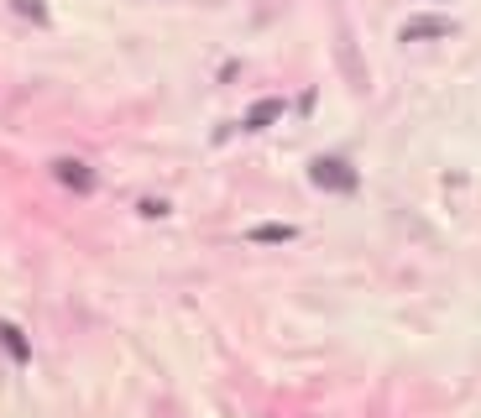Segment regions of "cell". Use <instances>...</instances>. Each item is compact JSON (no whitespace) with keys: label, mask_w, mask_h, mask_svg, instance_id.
Returning a JSON list of instances; mask_svg holds the SVG:
<instances>
[{"label":"cell","mask_w":481,"mask_h":418,"mask_svg":"<svg viewBox=\"0 0 481 418\" xmlns=\"http://www.w3.org/2000/svg\"><path fill=\"white\" fill-rule=\"evenodd\" d=\"M314 183H325V188H356V178L345 173V163H335V157H319V163H314Z\"/></svg>","instance_id":"cell-1"},{"label":"cell","mask_w":481,"mask_h":418,"mask_svg":"<svg viewBox=\"0 0 481 418\" xmlns=\"http://www.w3.org/2000/svg\"><path fill=\"white\" fill-rule=\"evenodd\" d=\"M58 178H63V183H74V188H89L84 163H58Z\"/></svg>","instance_id":"cell-2"},{"label":"cell","mask_w":481,"mask_h":418,"mask_svg":"<svg viewBox=\"0 0 481 418\" xmlns=\"http://www.w3.org/2000/svg\"><path fill=\"white\" fill-rule=\"evenodd\" d=\"M439 32H450V21H413L403 37H439Z\"/></svg>","instance_id":"cell-3"},{"label":"cell","mask_w":481,"mask_h":418,"mask_svg":"<svg viewBox=\"0 0 481 418\" xmlns=\"http://www.w3.org/2000/svg\"><path fill=\"white\" fill-rule=\"evenodd\" d=\"M277 110H283V105H277V100H267V105H257V110H251V126H267V120H272Z\"/></svg>","instance_id":"cell-4"},{"label":"cell","mask_w":481,"mask_h":418,"mask_svg":"<svg viewBox=\"0 0 481 418\" xmlns=\"http://www.w3.org/2000/svg\"><path fill=\"white\" fill-rule=\"evenodd\" d=\"M0 340H6L11 350H16V356H26V345H21V335H16V330H0Z\"/></svg>","instance_id":"cell-5"}]
</instances>
